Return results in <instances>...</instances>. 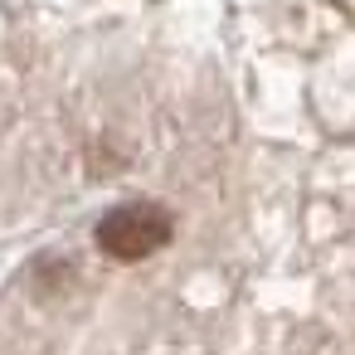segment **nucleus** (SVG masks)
Here are the masks:
<instances>
[{"label": "nucleus", "mask_w": 355, "mask_h": 355, "mask_svg": "<svg viewBox=\"0 0 355 355\" xmlns=\"http://www.w3.org/2000/svg\"><path fill=\"white\" fill-rule=\"evenodd\" d=\"M175 224L161 205H146V200H132V205H117L112 214H103L98 224V248L117 263H141L151 253H161L171 243Z\"/></svg>", "instance_id": "f257e3e1"}]
</instances>
